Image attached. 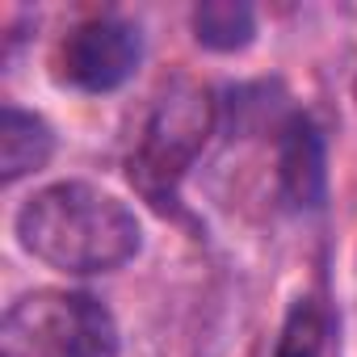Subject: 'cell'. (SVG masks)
I'll return each instance as SVG.
<instances>
[{
  "label": "cell",
  "instance_id": "1",
  "mask_svg": "<svg viewBox=\"0 0 357 357\" xmlns=\"http://www.w3.org/2000/svg\"><path fill=\"white\" fill-rule=\"evenodd\" d=\"M17 240L43 265L84 278L122 269L143 248V227L118 194L89 181H59L26 198Z\"/></svg>",
  "mask_w": 357,
  "mask_h": 357
},
{
  "label": "cell",
  "instance_id": "2",
  "mask_svg": "<svg viewBox=\"0 0 357 357\" xmlns=\"http://www.w3.org/2000/svg\"><path fill=\"white\" fill-rule=\"evenodd\" d=\"M215 130V97L211 89L194 80H172L139 135V147L130 155V185L151 202V206H172L176 185L190 172V164L202 155L206 139Z\"/></svg>",
  "mask_w": 357,
  "mask_h": 357
},
{
  "label": "cell",
  "instance_id": "3",
  "mask_svg": "<svg viewBox=\"0 0 357 357\" xmlns=\"http://www.w3.org/2000/svg\"><path fill=\"white\" fill-rule=\"evenodd\" d=\"M0 357H118V324L80 290H30L0 319Z\"/></svg>",
  "mask_w": 357,
  "mask_h": 357
},
{
  "label": "cell",
  "instance_id": "4",
  "mask_svg": "<svg viewBox=\"0 0 357 357\" xmlns=\"http://www.w3.org/2000/svg\"><path fill=\"white\" fill-rule=\"evenodd\" d=\"M143 59V38L122 17H93L76 26L55 51V76L80 93L122 89Z\"/></svg>",
  "mask_w": 357,
  "mask_h": 357
},
{
  "label": "cell",
  "instance_id": "5",
  "mask_svg": "<svg viewBox=\"0 0 357 357\" xmlns=\"http://www.w3.org/2000/svg\"><path fill=\"white\" fill-rule=\"evenodd\" d=\"M278 176L282 194L298 211H315L328 194V164H324V139L307 114H294L282 130L278 147Z\"/></svg>",
  "mask_w": 357,
  "mask_h": 357
},
{
  "label": "cell",
  "instance_id": "6",
  "mask_svg": "<svg viewBox=\"0 0 357 357\" xmlns=\"http://www.w3.org/2000/svg\"><path fill=\"white\" fill-rule=\"evenodd\" d=\"M51 151H55L51 126L38 114L5 105V114H0V176L13 185V181H22L26 172L47 168Z\"/></svg>",
  "mask_w": 357,
  "mask_h": 357
},
{
  "label": "cell",
  "instance_id": "7",
  "mask_svg": "<svg viewBox=\"0 0 357 357\" xmlns=\"http://www.w3.org/2000/svg\"><path fill=\"white\" fill-rule=\"evenodd\" d=\"M194 34L211 51H244L257 38V13L244 0H206L194 9Z\"/></svg>",
  "mask_w": 357,
  "mask_h": 357
},
{
  "label": "cell",
  "instance_id": "8",
  "mask_svg": "<svg viewBox=\"0 0 357 357\" xmlns=\"http://www.w3.org/2000/svg\"><path fill=\"white\" fill-rule=\"evenodd\" d=\"M273 357H324V324H319V311L307 298H298L290 307Z\"/></svg>",
  "mask_w": 357,
  "mask_h": 357
}]
</instances>
